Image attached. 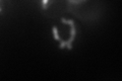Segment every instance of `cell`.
Listing matches in <instances>:
<instances>
[{
    "instance_id": "7a4b0ae2",
    "label": "cell",
    "mask_w": 122,
    "mask_h": 81,
    "mask_svg": "<svg viewBox=\"0 0 122 81\" xmlns=\"http://www.w3.org/2000/svg\"><path fill=\"white\" fill-rule=\"evenodd\" d=\"M70 3H73V4H79V3L85 2L86 0H68Z\"/></svg>"
},
{
    "instance_id": "6da1fadb",
    "label": "cell",
    "mask_w": 122,
    "mask_h": 81,
    "mask_svg": "<svg viewBox=\"0 0 122 81\" xmlns=\"http://www.w3.org/2000/svg\"><path fill=\"white\" fill-rule=\"evenodd\" d=\"M51 0H42V7H43V9H47V5H48V3L50 2Z\"/></svg>"
},
{
    "instance_id": "3957f363",
    "label": "cell",
    "mask_w": 122,
    "mask_h": 81,
    "mask_svg": "<svg viewBox=\"0 0 122 81\" xmlns=\"http://www.w3.org/2000/svg\"><path fill=\"white\" fill-rule=\"evenodd\" d=\"M0 12H1V7H0Z\"/></svg>"
}]
</instances>
